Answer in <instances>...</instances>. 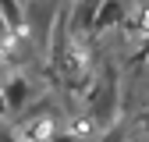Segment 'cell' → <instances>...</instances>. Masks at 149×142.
<instances>
[{
	"instance_id": "obj_3",
	"label": "cell",
	"mask_w": 149,
	"mask_h": 142,
	"mask_svg": "<svg viewBox=\"0 0 149 142\" xmlns=\"http://www.w3.org/2000/svg\"><path fill=\"white\" fill-rule=\"evenodd\" d=\"M100 4H103V0H78V11H74L71 25L82 29V32H89L92 25H96V11H100Z\"/></svg>"
},
{
	"instance_id": "obj_1",
	"label": "cell",
	"mask_w": 149,
	"mask_h": 142,
	"mask_svg": "<svg viewBox=\"0 0 149 142\" xmlns=\"http://www.w3.org/2000/svg\"><path fill=\"white\" fill-rule=\"evenodd\" d=\"M121 18H124V4H121V0H103L100 11H96V25H92V32L114 29V25H121Z\"/></svg>"
},
{
	"instance_id": "obj_5",
	"label": "cell",
	"mask_w": 149,
	"mask_h": 142,
	"mask_svg": "<svg viewBox=\"0 0 149 142\" xmlns=\"http://www.w3.org/2000/svg\"><path fill=\"white\" fill-rule=\"evenodd\" d=\"M57 36H64V22H61V18H57ZM61 46H64V39L53 43V61H61Z\"/></svg>"
},
{
	"instance_id": "obj_6",
	"label": "cell",
	"mask_w": 149,
	"mask_h": 142,
	"mask_svg": "<svg viewBox=\"0 0 149 142\" xmlns=\"http://www.w3.org/2000/svg\"><path fill=\"white\" fill-rule=\"evenodd\" d=\"M7 110V100H4V89H0V114Z\"/></svg>"
},
{
	"instance_id": "obj_7",
	"label": "cell",
	"mask_w": 149,
	"mask_h": 142,
	"mask_svg": "<svg viewBox=\"0 0 149 142\" xmlns=\"http://www.w3.org/2000/svg\"><path fill=\"white\" fill-rule=\"evenodd\" d=\"M142 121H146V128H149V110H146V117H142Z\"/></svg>"
},
{
	"instance_id": "obj_4",
	"label": "cell",
	"mask_w": 149,
	"mask_h": 142,
	"mask_svg": "<svg viewBox=\"0 0 149 142\" xmlns=\"http://www.w3.org/2000/svg\"><path fill=\"white\" fill-rule=\"evenodd\" d=\"M0 18H4L7 29H22L25 25V14L18 7V0H0Z\"/></svg>"
},
{
	"instance_id": "obj_2",
	"label": "cell",
	"mask_w": 149,
	"mask_h": 142,
	"mask_svg": "<svg viewBox=\"0 0 149 142\" xmlns=\"http://www.w3.org/2000/svg\"><path fill=\"white\" fill-rule=\"evenodd\" d=\"M29 96H32V89H29V82H25V78H11V82H7V89H4L7 110H22V106L29 103Z\"/></svg>"
}]
</instances>
